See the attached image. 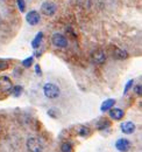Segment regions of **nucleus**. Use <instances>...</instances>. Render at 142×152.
Instances as JSON below:
<instances>
[{
	"label": "nucleus",
	"instance_id": "423d86ee",
	"mask_svg": "<svg viewBox=\"0 0 142 152\" xmlns=\"http://www.w3.org/2000/svg\"><path fill=\"white\" fill-rule=\"evenodd\" d=\"M115 148H117V150H119V151L126 152L130 149V143H129V140H127V139H125V138H120V139L117 140Z\"/></svg>",
	"mask_w": 142,
	"mask_h": 152
},
{
	"label": "nucleus",
	"instance_id": "2eb2a0df",
	"mask_svg": "<svg viewBox=\"0 0 142 152\" xmlns=\"http://www.w3.org/2000/svg\"><path fill=\"white\" fill-rule=\"evenodd\" d=\"M21 93H22V87L21 86H15V87L12 88V94H13V96L19 97V96L21 95Z\"/></svg>",
	"mask_w": 142,
	"mask_h": 152
},
{
	"label": "nucleus",
	"instance_id": "aec40b11",
	"mask_svg": "<svg viewBox=\"0 0 142 152\" xmlns=\"http://www.w3.org/2000/svg\"><path fill=\"white\" fill-rule=\"evenodd\" d=\"M7 68H8V63L5 62V61H0V70L7 69Z\"/></svg>",
	"mask_w": 142,
	"mask_h": 152
},
{
	"label": "nucleus",
	"instance_id": "7ed1b4c3",
	"mask_svg": "<svg viewBox=\"0 0 142 152\" xmlns=\"http://www.w3.org/2000/svg\"><path fill=\"white\" fill-rule=\"evenodd\" d=\"M41 12L47 15V17H51L55 14L56 12V5L54 2H50V1H47V2H43L41 5Z\"/></svg>",
	"mask_w": 142,
	"mask_h": 152
},
{
	"label": "nucleus",
	"instance_id": "4be33fe9",
	"mask_svg": "<svg viewBox=\"0 0 142 152\" xmlns=\"http://www.w3.org/2000/svg\"><path fill=\"white\" fill-rule=\"evenodd\" d=\"M141 89L142 87L140 84H138V86H135V88H134V90H135V93H136V95L141 96Z\"/></svg>",
	"mask_w": 142,
	"mask_h": 152
},
{
	"label": "nucleus",
	"instance_id": "5701e85b",
	"mask_svg": "<svg viewBox=\"0 0 142 152\" xmlns=\"http://www.w3.org/2000/svg\"><path fill=\"white\" fill-rule=\"evenodd\" d=\"M35 70H36V73L40 74V66H38V64H36L35 66Z\"/></svg>",
	"mask_w": 142,
	"mask_h": 152
},
{
	"label": "nucleus",
	"instance_id": "6e6552de",
	"mask_svg": "<svg viewBox=\"0 0 142 152\" xmlns=\"http://www.w3.org/2000/svg\"><path fill=\"white\" fill-rule=\"evenodd\" d=\"M0 88L5 91H9L13 88V84H12L11 80L7 76H1L0 77Z\"/></svg>",
	"mask_w": 142,
	"mask_h": 152
},
{
	"label": "nucleus",
	"instance_id": "412c9836",
	"mask_svg": "<svg viewBox=\"0 0 142 152\" xmlns=\"http://www.w3.org/2000/svg\"><path fill=\"white\" fill-rule=\"evenodd\" d=\"M133 86V80H130V81H128V83L126 84V87H125V93H127L129 89H130V87Z\"/></svg>",
	"mask_w": 142,
	"mask_h": 152
},
{
	"label": "nucleus",
	"instance_id": "6ab92c4d",
	"mask_svg": "<svg viewBox=\"0 0 142 152\" xmlns=\"http://www.w3.org/2000/svg\"><path fill=\"white\" fill-rule=\"evenodd\" d=\"M18 6H19L20 12H25V10H26V4H25L23 0H18Z\"/></svg>",
	"mask_w": 142,
	"mask_h": 152
},
{
	"label": "nucleus",
	"instance_id": "1a4fd4ad",
	"mask_svg": "<svg viewBox=\"0 0 142 152\" xmlns=\"http://www.w3.org/2000/svg\"><path fill=\"white\" fill-rule=\"evenodd\" d=\"M124 115H125L124 110H121L119 108H111L109 109V117L113 118V119L119 121V119H121L124 117Z\"/></svg>",
	"mask_w": 142,
	"mask_h": 152
},
{
	"label": "nucleus",
	"instance_id": "a211bd4d",
	"mask_svg": "<svg viewBox=\"0 0 142 152\" xmlns=\"http://www.w3.org/2000/svg\"><path fill=\"white\" fill-rule=\"evenodd\" d=\"M61 150L62 152H71L72 151V148L69 143H63L62 146H61Z\"/></svg>",
	"mask_w": 142,
	"mask_h": 152
},
{
	"label": "nucleus",
	"instance_id": "ddd939ff",
	"mask_svg": "<svg viewBox=\"0 0 142 152\" xmlns=\"http://www.w3.org/2000/svg\"><path fill=\"white\" fill-rule=\"evenodd\" d=\"M42 39H43V34L40 32V33H37V35L35 37V39L33 40V42H32V47L33 48H38L40 47V45H41V41H42Z\"/></svg>",
	"mask_w": 142,
	"mask_h": 152
},
{
	"label": "nucleus",
	"instance_id": "0eeeda50",
	"mask_svg": "<svg viewBox=\"0 0 142 152\" xmlns=\"http://www.w3.org/2000/svg\"><path fill=\"white\" fill-rule=\"evenodd\" d=\"M91 57H92V61H93L96 64H101V63H104L105 60H106L105 54H104L101 50H96V52H93V54H92Z\"/></svg>",
	"mask_w": 142,
	"mask_h": 152
},
{
	"label": "nucleus",
	"instance_id": "20e7f679",
	"mask_svg": "<svg viewBox=\"0 0 142 152\" xmlns=\"http://www.w3.org/2000/svg\"><path fill=\"white\" fill-rule=\"evenodd\" d=\"M51 41H53L54 46L58 47V48H65L68 46V40L64 35L59 34V33H56L54 34L53 38H51Z\"/></svg>",
	"mask_w": 142,
	"mask_h": 152
},
{
	"label": "nucleus",
	"instance_id": "f3484780",
	"mask_svg": "<svg viewBox=\"0 0 142 152\" xmlns=\"http://www.w3.org/2000/svg\"><path fill=\"white\" fill-rule=\"evenodd\" d=\"M78 133H79L80 136H83V137L88 136V134L90 133L89 128H86V126H80V128H79V130H78Z\"/></svg>",
	"mask_w": 142,
	"mask_h": 152
},
{
	"label": "nucleus",
	"instance_id": "39448f33",
	"mask_svg": "<svg viewBox=\"0 0 142 152\" xmlns=\"http://www.w3.org/2000/svg\"><path fill=\"white\" fill-rule=\"evenodd\" d=\"M26 20H27V22H28L29 25L36 26V25L40 22L41 17H40V14H38L36 11H30V12L26 15Z\"/></svg>",
	"mask_w": 142,
	"mask_h": 152
},
{
	"label": "nucleus",
	"instance_id": "4468645a",
	"mask_svg": "<svg viewBox=\"0 0 142 152\" xmlns=\"http://www.w3.org/2000/svg\"><path fill=\"white\" fill-rule=\"evenodd\" d=\"M107 126H109V122L106 121V119H101V121H100V122H98V124H97V128H98L99 130L106 129Z\"/></svg>",
	"mask_w": 142,
	"mask_h": 152
},
{
	"label": "nucleus",
	"instance_id": "dca6fc26",
	"mask_svg": "<svg viewBox=\"0 0 142 152\" xmlns=\"http://www.w3.org/2000/svg\"><path fill=\"white\" fill-rule=\"evenodd\" d=\"M32 63H33V56L27 57L26 60L22 61V66H23L25 68H29V67L32 66Z\"/></svg>",
	"mask_w": 142,
	"mask_h": 152
},
{
	"label": "nucleus",
	"instance_id": "f8f14e48",
	"mask_svg": "<svg viewBox=\"0 0 142 152\" xmlns=\"http://www.w3.org/2000/svg\"><path fill=\"white\" fill-rule=\"evenodd\" d=\"M114 104H115V101H114V99H112V98H111V99H107V101H105V102L101 104V108H100V109H101V111H107V110H109Z\"/></svg>",
	"mask_w": 142,
	"mask_h": 152
},
{
	"label": "nucleus",
	"instance_id": "f257e3e1",
	"mask_svg": "<svg viewBox=\"0 0 142 152\" xmlns=\"http://www.w3.org/2000/svg\"><path fill=\"white\" fill-rule=\"evenodd\" d=\"M43 91H44V95L47 96L48 98H50V99H55V98H57L58 96L61 95V90H59L58 86H56L54 83L44 84Z\"/></svg>",
	"mask_w": 142,
	"mask_h": 152
},
{
	"label": "nucleus",
	"instance_id": "9d476101",
	"mask_svg": "<svg viewBox=\"0 0 142 152\" xmlns=\"http://www.w3.org/2000/svg\"><path fill=\"white\" fill-rule=\"evenodd\" d=\"M121 131L127 134H130L135 131V124L132 122H125L121 124Z\"/></svg>",
	"mask_w": 142,
	"mask_h": 152
},
{
	"label": "nucleus",
	"instance_id": "f03ea898",
	"mask_svg": "<svg viewBox=\"0 0 142 152\" xmlns=\"http://www.w3.org/2000/svg\"><path fill=\"white\" fill-rule=\"evenodd\" d=\"M27 149L29 152H42L43 150L42 142L36 137H30L27 140Z\"/></svg>",
	"mask_w": 142,
	"mask_h": 152
},
{
	"label": "nucleus",
	"instance_id": "9b49d317",
	"mask_svg": "<svg viewBox=\"0 0 142 152\" xmlns=\"http://www.w3.org/2000/svg\"><path fill=\"white\" fill-rule=\"evenodd\" d=\"M114 57L118 58V60H125L128 57V53L124 50V49H120V48H117L114 50Z\"/></svg>",
	"mask_w": 142,
	"mask_h": 152
}]
</instances>
